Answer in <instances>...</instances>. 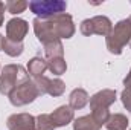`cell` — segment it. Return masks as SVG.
<instances>
[{
	"label": "cell",
	"mask_w": 131,
	"mask_h": 130,
	"mask_svg": "<svg viewBox=\"0 0 131 130\" xmlns=\"http://www.w3.org/2000/svg\"><path fill=\"white\" fill-rule=\"evenodd\" d=\"M29 81L28 70L20 64H6L0 73V94L9 97L18 86Z\"/></svg>",
	"instance_id": "obj_1"
},
{
	"label": "cell",
	"mask_w": 131,
	"mask_h": 130,
	"mask_svg": "<svg viewBox=\"0 0 131 130\" xmlns=\"http://www.w3.org/2000/svg\"><path fill=\"white\" fill-rule=\"evenodd\" d=\"M131 41V20L125 18L121 20L119 23L114 25V28L111 29V32L108 34L105 43H107V49L114 54V55H121L124 48Z\"/></svg>",
	"instance_id": "obj_2"
},
{
	"label": "cell",
	"mask_w": 131,
	"mask_h": 130,
	"mask_svg": "<svg viewBox=\"0 0 131 130\" xmlns=\"http://www.w3.org/2000/svg\"><path fill=\"white\" fill-rule=\"evenodd\" d=\"M29 9L37 15V18L49 20L60 14H64L67 9V3L61 0H41V2H31Z\"/></svg>",
	"instance_id": "obj_3"
},
{
	"label": "cell",
	"mask_w": 131,
	"mask_h": 130,
	"mask_svg": "<svg viewBox=\"0 0 131 130\" xmlns=\"http://www.w3.org/2000/svg\"><path fill=\"white\" fill-rule=\"evenodd\" d=\"M111 29H113L111 20L105 15H96V17H92V18H87L79 26L81 34L85 35V37H90V35L96 34V35H102V37L107 38L108 34L111 32Z\"/></svg>",
	"instance_id": "obj_4"
},
{
	"label": "cell",
	"mask_w": 131,
	"mask_h": 130,
	"mask_svg": "<svg viewBox=\"0 0 131 130\" xmlns=\"http://www.w3.org/2000/svg\"><path fill=\"white\" fill-rule=\"evenodd\" d=\"M38 97H40V92H38V89H37L34 80H29V81L23 83L21 86H18V87L9 95V101H11L12 106L21 107V106H26V104L34 103Z\"/></svg>",
	"instance_id": "obj_5"
},
{
	"label": "cell",
	"mask_w": 131,
	"mask_h": 130,
	"mask_svg": "<svg viewBox=\"0 0 131 130\" xmlns=\"http://www.w3.org/2000/svg\"><path fill=\"white\" fill-rule=\"evenodd\" d=\"M49 25H50V29L52 32L55 34V37L58 40L61 38H72L73 34H75V25H73V20H72V15L69 14H60L53 18H49L47 20Z\"/></svg>",
	"instance_id": "obj_6"
},
{
	"label": "cell",
	"mask_w": 131,
	"mask_h": 130,
	"mask_svg": "<svg viewBox=\"0 0 131 130\" xmlns=\"http://www.w3.org/2000/svg\"><path fill=\"white\" fill-rule=\"evenodd\" d=\"M29 31V25L23 18H11L6 25V40L15 41V43H23L26 34Z\"/></svg>",
	"instance_id": "obj_7"
},
{
	"label": "cell",
	"mask_w": 131,
	"mask_h": 130,
	"mask_svg": "<svg viewBox=\"0 0 131 130\" xmlns=\"http://www.w3.org/2000/svg\"><path fill=\"white\" fill-rule=\"evenodd\" d=\"M9 130H35V116L31 113H14L6 119Z\"/></svg>",
	"instance_id": "obj_8"
},
{
	"label": "cell",
	"mask_w": 131,
	"mask_h": 130,
	"mask_svg": "<svg viewBox=\"0 0 131 130\" xmlns=\"http://www.w3.org/2000/svg\"><path fill=\"white\" fill-rule=\"evenodd\" d=\"M116 101V90L104 89L90 98V109H108Z\"/></svg>",
	"instance_id": "obj_9"
},
{
	"label": "cell",
	"mask_w": 131,
	"mask_h": 130,
	"mask_svg": "<svg viewBox=\"0 0 131 130\" xmlns=\"http://www.w3.org/2000/svg\"><path fill=\"white\" fill-rule=\"evenodd\" d=\"M34 32L37 35L38 41L43 43V46L47 44V43H52V41H57V40H58V38L55 37V34L52 32L50 25H49L47 20L35 18V20H34Z\"/></svg>",
	"instance_id": "obj_10"
},
{
	"label": "cell",
	"mask_w": 131,
	"mask_h": 130,
	"mask_svg": "<svg viewBox=\"0 0 131 130\" xmlns=\"http://www.w3.org/2000/svg\"><path fill=\"white\" fill-rule=\"evenodd\" d=\"M53 123L57 127H64L67 124H70L75 118V112L73 109L69 106V104H64V106H60L58 109H55L52 113H50Z\"/></svg>",
	"instance_id": "obj_11"
},
{
	"label": "cell",
	"mask_w": 131,
	"mask_h": 130,
	"mask_svg": "<svg viewBox=\"0 0 131 130\" xmlns=\"http://www.w3.org/2000/svg\"><path fill=\"white\" fill-rule=\"evenodd\" d=\"M89 103H90L89 94H87L84 89H81V87L73 89L72 94H70V97H69V106H70L73 110H79V109L85 107Z\"/></svg>",
	"instance_id": "obj_12"
},
{
	"label": "cell",
	"mask_w": 131,
	"mask_h": 130,
	"mask_svg": "<svg viewBox=\"0 0 131 130\" xmlns=\"http://www.w3.org/2000/svg\"><path fill=\"white\" fill-rule=\"evenodd\" d=\"M46 70H47V60H46V58L34 57V58L29 60V63H28V73H29L32 78L43 77Z\"/></svg>",
	"instance_id": "obj_13"
},
{
	"label": "cell",
	"mask_w": 131,
	"mask_h": 130,
	"mask_svg": "<svg viewBox=\"0 0 131 130\" xmlns=\"http://www.w3.org/2000/svg\"><path fill=\"white\" fill-rule=\"evenodd\" d=\"M102 127L93 119L92 115L79 116L73 121V130H101Z\"/></svg>",
	"instance_id": "obj_14"
},
{
	"label": "cell",
	"mask_w": 131,
	"mask_h": 130,
	"mask_svg": "<svg viewBox=\"0 0 131 130\" xmlns=\"http://www.w3.org/2000/svg\"><path fill=\"white\" fill-rule=\"evenodd\" d=\"M130 124L128 118L122 113H114V115H110L108 121L105 123V127L108 130H127Z\"/></svg>",
	"instance_id": "obj_15"
},
{
	"label": "cell",
	"mask_w": 131,
	"mask_h": 130,
	"mask_svg": "<svg viewBox=\"0 0 131 130\" xmlns=\"http://www.w3.org/2000/svg\"><path fill=\"white\" fill-rule=\"evenodd\" d=\"M44 54H46L47 61L49 60H53V58L64 57V46H63L61 40H57V41H52V43L44 44Z\"/></svg>",
	"instance_id": "obj_16"
},
{
	"label": "cell",
	"mask_w": 131,
	"mask_h": 130,
	"mask_svg": "<svg viewBox=\"0 0 131 130\" xmlns=\"http://www.w3.org/2000/svg\"><path fill=\"white\" fill-rule=\"evenodd\" d=\"M57 126L50 113H41L35 118V130H55Z\"/></svg>",
	"instance_id": "obj_17"
},
{
	"label": "cell",
	"mask_w": 131,
	"mask_h": 130,
	"mask_svg": "<svg viewBox=\"0 0 131 130\" xmlns=\"http://www.w3.org/2000/svg\"><path fill=\"white\" fill-rule=\"evenodd\" d=\"M3 51L6 55L9 57H20L25 51V46L23 43H15V41H11V40H6L3 41Z\"/></svg>",
	"instance_id": "obj_18"
},
{
	"label": "cell",
	"mask_w": 131,
	"mask_h": 130,
	"mask_svg": "<svg viewBox=\"0 0 131 130\" xmlns=\"http://www.w3.org/2000/svg\"><path fill=\"white\" fill-rule=\"evenodd\" d=\"M47 69H49L53 75H63V73H66V70H67V63H66L64 57L49 60V61H47Z\"/></svg>",
	"instance_id": "obj_19"
},
{
	"label": "cell",
	"mask_w": 131,
	"mask_h": 130,
	"mask_svg": "<svg viewBox=\"0 0 131 130\" xmlns=\"http://www.w3.org/2000/svg\"><path fill=\"white\" fill-rule=\"evenodd\" d=\"M66 90V84L63 80L60 78H55V80H50L49 81V87H47V94L50 97H61Z\"/></svg>",
	"instance_id": "obj_20"
},
{
	"label": "cell",
	"mask_w": 131,
	"mask_h": 130,
	"mask_svg": "<svg viewBox=\"0 0 131 130\" xmlns=\"http://www.w3.org/2000/svg\"><path fill=\"white\" fill-rule=\"evenodd\" d=\"M5 6H6L8 12H11V14H20L26 8H29V3L28 2H23V0H17V2L14 0V2H6Z\"/></svg>",
	"instance_id": "obj_21"
},
{
	"label": "cell",
	"mask_w": 131,
	"mask_h": 130,
	"mask_svg": "<svg viewBox=\"0 0 131 130\" xmlns=\"http://www.w3.org/2000/svg\"><path fill=\"white\" fill-rule=\"evenodd\" d=\"M90 115L93 116V119L102 127V126H105V123L108 121V118H110L111 113H110L108 109H93Z\"/></svg>",
	"instance_id": "obj_22"
},
{
	"label": "cell",
	"mask_w": 131,
	"mask_h": 130,
	"mask_svg": "<svg viewBox=\"0 0 131 130\" xmlns=\"http://www.w3.org/2000/svg\"><path fill=\"white\" fill-rule=\"evenodd\" d=\"M49 81H50V78H47L46 75H43V77H38V78H34V83H35V86H37V89H38V92H40V97L47 94Z\"/></svg>",
	"instance_id": "obj_23"
},
{
	"label": "cell",
	"mask_w": 131,
	"mask_h": 130,
	"mask_svg": "<svg viewBox=\"0 0 131 130\" xmlns=\"http://www.w3.org/2000/svg\"><path fill=\"white\" fill-rule=\"evenodd\" d=\"M121 99H122V104L127 107V110L131 113V90L130 89H125L121 94Z\"/></svg>",
	"instance_id": "obj_24"
},
{
	"label": "cell",
	"mask_w": 131,
	"mask_h": 130,
	"mask_svg": "<svg viewBox=\"0 0 131 130\" xmlns=\"http://www.w3.org/2000/svg\"><path fill=\"white\" fill-rule=\"evenodd\" d=\"M124 84H125V89H130L131 90V69L128 72V75L125 77V80H124Z\"/></svg>",
	"instance_id": "obj_25"
},
{
	"label": "cell",
	"mask_w": 131,
	"mask_h": 130,
	"mask_svg": "<svg viewBox=\"0 0 131 130\" xmlns=\"http://www.w3.org/2000/svg\"><path fill=\"white\" fill-rule=\"evenodd\" d=\"M3 41H5V37L0 34V51H3Z\"/></svg>",
	"instance_id": "obj_26"
},
{
	"label": "cell",
	"mask_w": 131,
	"mask_h": 130,
	"mask_svg": "<svg viewBox=\"0 0 131 130\" xmlns=\"http://www.w3.org/2000/svg\"><path fill=\"white\" fill-rule=\"evenodd\" d=\"M3 25V14H0V26Z\"/></svg>",
	"instance_id": "obj_27"
},
{
	"label": "cell",
	"mask_w": 131,
	"mask_h": 130,
	"mask_svg": "<svg viewBox=\"0 0 131 130\" xmlns=\"http://www.w3.org/2000/svg\"><path fill=\"white\" fill-rule=\"evenodd\" d=\"M130 46H131V41H130Z\"/></svg>",
	"instance_id": "obj_28"
}]
</instances>
